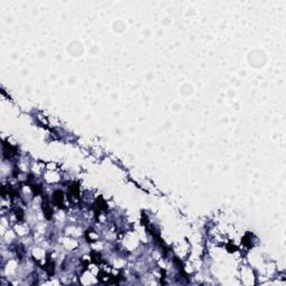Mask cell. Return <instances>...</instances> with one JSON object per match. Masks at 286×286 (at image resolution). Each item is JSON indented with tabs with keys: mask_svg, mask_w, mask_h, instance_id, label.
<instances>
[{
	"mask_svg": "<svg viewBox=\"0 0 286 286\" xmlns=\"http://www.w3.org/2000/svg\"><path fill=\"white\" fill-rule=\"evenodd\" d=\"M53 201L58 208H64V195L62 191H55L53 195Z\"/></svg>",
	"mask_w": 286,
	"mask_h": 286,
	"instance_id": "1",
	"label": "cell"
},
{
	"mask_svg": "<svg viewBox=\"0 0 286 286\" xmlns=\"http://www.w3.org/2000/svg\"><path fill=\"white\" fill-rule=\"evenodd\" d=\"M43 210H44V215L47 219L51 218V215H53V209H51L49 202L46 200V202L43 203Z\"/></svg>",
	"mask_w": 286,
	"mask_h": 286,
	"instance_id": "2",
	"label": "cell"
},
{
	"mask_svg": "<svg viewBox=\"0 0 286 286\" xmlns=\"http://www.w3.org/2000/svg\"><path fill=\"white\" fill-rule=\"evenodd\" d=\"M44 269H45L46 272H47L49 275H53L54 273H55V264L49 260V262L47 263V265L44 267Z\"/></svg>",
	"mask_w": 286,
	"mask_h": 286,
	"instance_id": "3",
	"label": "cell"
},
{
	"mask_svg": "<svg viewBox=\"0 0 286 286\" xmlns=\"http://www.w3.org/2000/svg\"><path fill=\"white\" fill-rule=\"evenodd\" d=\"M97 208H98V209H102V210H106L107 209L106 203H105V201H104L102 198H98V199H97Z\"/></svg>",
	"mask_w": 286,
	"mask_h": 286,
	"instance_id": "4",
	"label": "cell"
},
{
	"mask_svg": "<svg viewBox=\"0 0 286 286\" xmlns=\"http://www.w3.org/2000/svg\"><path fill=\"white\" fill-rule=\"evenodd\" d=\"M31 190L34 192V195H39V193H41V191H43V188L38 185H31Z\"/></svg>",
	"mask_w": 286,
	"mask_h": 286,
	"instance_id": "5",
	"label": "cell"
}]
</instances>
